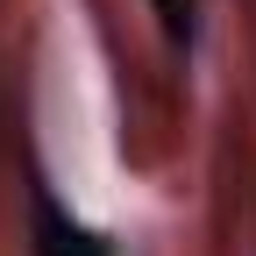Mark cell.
<instances>
[{
    "mask_svg": "<svg viewBox=\"0 0 256 256\" xmlns=\"http://www.w3.org/2000/svg\"><path fill=\"white\" fill-rule=\"evenodd\" d=\"M28 256H114L100 228H86L78 214H64L43 171H28Z\"/></svg>",
    "mask_w": 256,
    "mask_h": 256,
    "instance_id": "obj_1",
    "label": "cell"
},
{
    "mask_svg": "<svg viewBox=\"0 0 256 256\" xmlns=\"http://www.w3.org/2000/svg\"><path fill=\"white\" fill-rule=\"evenodd\" d=\"M156 28H164V43L185 57L200 43V0H156Z\"/></svg>",
    "mask_w": 256,
    "mask_h": 256,
    "instance_id": "obj_2",
    "label": "cell"
}]
</instances>
